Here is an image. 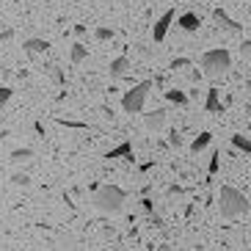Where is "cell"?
I'll use <instances>...</instances> for the list:
<instances>
[{
	"mask_svg": "<svg viewBox=\"0 0 251 251\" xmlns=\"http://www.w3.org/2000/svg\"><path fill=\"white\" fill-rule=\"evenodd\" d=\"M218 210H221L224 218L246 215L249 213V199L237 188H232V185H221V191H218Z\"/></svg>",
	"mask_w": 251,
	"mask_h": 251,
	"instance_id": "obj_1",
	"label": "cell"
},
{
	"mask_svg": "<svg viewBox=\"0 0 251 251\" xmlns=\"http://www.w3.org/2000/svg\"><path fill=\"white\" fill-rule=\"evenodd\" d=\"M201 72L210 77V80H218V77H224V75L232 69V55H229V50H224V47H215V50H207L204 55H201Z\"/></svg>",
	"mask_w": 251,
	"mask_h": 251,
	"instance_id": "obj_2",
	"label": "cell"
},
{
	"mask_svg": "<svg viewBox=\"0 0 251 251\" xmlns=\"http://www.w3.org/2000/svg\"><path fill=\"white\" fill-rule=\"evenodd\" d=\"M94 207L100 213H119L127 201V193L119 188V185H100L94 191Z\"/></svg>",
	"mask_w": 251,
	"mask_h": 251,
	"instance_id": "obj_3",
	"label": "cell"
},
{
	"mask_svg": "<svg viewBox=\"0 0 251 251\" xmlns=\"http://www.w3.org/2000/svg\"><path fill=\"white\" fill-rule=\"evenodd\" d=\"M149 91H152V80L135 83L133 89L125 91V97H122V111H125V113H141L144 108H147Z\"/></svg>",
	"mask_w": 251,
	"mask_h": 251,
	"instance_id": "obj_4",
	"label": "cell"
},
{
	"mask_svg": "<svg viewBox=\"0 0 251 251\" xmlns=\"http://www.w3.org/2000/svg\"><path fill=\"white\" fill-rule=\"evenodd\" d=\"M213 23L218 25V28L229 30V33H240V30H243V25L226 14V8H215V11H213Z\"/></svg>",
	"mask_w": 251,
	"mask_h": 251,
	"instance_id": "obj_5",
	"label": "cell"
},
{
	"mask_svg": "<svg viewBox=\"0 0 251 251\" xmlns=\"http://www.w3.org/2000/svg\"><path fill=\"white\" fill-rule=\"evenodd\" d=\"M171 23H174V11L169 8V11H166L155 25H152V42H163L166 33H169V28H171Z\"/></svg>",
	"mask_w": 251,
	"mask_h": 251,
	"instance_id": "obj_6",
	"label": "cell"
},
{
	"mask_svg": "<svg viewBox=\"0 0 251 251\" xmlns=\"http://www.w3.org/2000/svg\"><path fill=\"white\" fill-rule=\"evenodd\" d=\"M166 108H155L152 113H144V125H147V130H152V133H157V130H163V125H166Z\"/></svg>",
	"mask_w": 251,
	"mask_h": 251,
	"instance_id": "obj_7",
	"label": "cell"
},
{
	"mask_svg": "<svg viewBox=\"0 0 251 251\" xmlns=\"http://www.w3.org/2000/svg\"><path fill=\"white\" fill-rule=\"evenodd\" d=\"M204 111H207V113H221V111H224V105H221V91H218V89H207Z\"/></svg>",
	"mask_w": 251,
	"mask_h": 251,
	"instance_id": "obj_8",
	"label": "cell"
},
{
	"mask_svg": "<svg viewBox=\"0 0 251 251\" xmlns=\"http://www.w3.org/2000/svg\"><path fill=\"white\" fill-rule=\"evenodd\" d=\"M108 160H122V157H133V141H122L113 149H108Z\"/></svg>",
	"mask_w": 251,
	"mask_h": 251,
	"instance_id": "obj_9",
	"label": "cell"
},
{
	"mask_svg": "<svg viewBox=\"0 0 251 251\" xmlns=\"http://www.w3.org/2000/svg\"><path fill=\"white\" fill-rule=\"evenodd\" d=\"M177 25L185 30V33H193V30H199L201 20H199V14H193V11H185V14L177 20Z\"/></svg>",
	"mask_w": 251,
	"mask_h": 251,
	"instance_id": "obj_10",
	"label": "cell"
},
{
	"mask_svg": "<svg viewBox=\"0 0 251 251\" xmlns=\"http://www.w3.org/2000/svg\"><path fill=\"white\" fill-rule=\"evenodd\" d=\"M130 67H133V64H130V58H127V55H119V58H113L111 61V77H125L127 72H130Z\"/></svg>",
	"mask_w": 251,
	"mask_h": 251,
	"instance_id": "obj_11",
	"label": "cell"
},
{
	"mask_svg": "<svg viewBox=\"0 0 251 251\" xmlns=\"http://www.w3.org/2000/svg\"><path fill=\"white\" fill-rule=\"evenodd\" d=\"M210 141H213V133H199L196 138L191 141V155H199V152H204L207 147H210Z\"/></svg>",
	"mask_w": 251,
	"mask_h": 251,
	"instance_id": "obj_12",
	"label": "cell"
},
{
	"mask_svg": "<svg viewBox=\"0 0 251 251\" xmlns=\"http://www.w3.org/2000/svg\"><path fill=\"white\" fill-rule=\"evenodd\" d=\"M47 47H50L47 39H25V42H23V50L25 52H47Z\"/></svg>",
	"mask_w": 251,
	"mask_h": 251,
	"instance_id": "obj_13",
	"label": "cell"
},
{
	"mask_svg": "<svg viewBox=\"0 0 251 251\" xmlns=\"http://www.w3.org/2000/svg\"><path fill=\"white\" fill-rule=\"evenodd\" d=\"M166 100H169L171 105H179V108H185V105L191 102V97L185 94V91H179V89H169L166 91Z\"/></svg>",
	"mask_w": 251,
	"mask_h": 251,
	"instance_id": "obj_14",
	"label": "cell"
},
{
	"mask_svg": "<svg viewBox=\"0 0 251 251\" xmlns=\"http://www.w3.org/2000/svg\"><path fill=\"white\" fill-rule=\"evenodd\" d=\"M86 55H89V47L86 45H72V50H69V58H72V64H83L86 61Z\"/></svg>",
	"mask_w": 251,
	"mask_h": 251,
	"instance_id": "obj_15",
	"label": "cell"
},
{
	"mask_svg": "<svg viewBox=\"0 0 251 251\" xmlns=\"http://www.w3.org/2000/svg\"><path fill=\"white\" fill-rule=\"evenodd\" d=\"M232 147H235V149H240V152H246V155H251V138H246L243 133L232 135Z\"/></svg>",
	"mask_w": 251,
	"mask_h": 251,
	"instance_id": "obj_16",
	"label": "cell"
},
{
	"mask_svg": "<svg viewBox=\"0 0 251 251\" xmlns=\"http://www.w3.org/2000/svg\"><path fill=\"white\" fill-rule=\"evenodd\" d=\"M30 157H33V149H30V147H23V149H14V152H11V160H14V163L30 160Z\"/></svg>",
	"mask_w": 251,
	"mask_h": 251,
	"instance_id": "obj_17",
	"label": "cell"
},
{
	"mask_svg": "<svg viewBox=\"0 0 251 251\" xmlns=\"http://www.w3.org/2000/svg\"><path fill=\"white\" fill-rule=\"evenodd\" d=\"M218 166H221V152H213V157H210V163H207V171H210V177H213L215 171H218Z\"/></svg>",
	"mask_w": 251,
	"mask_h": 251,
	"instance_id": "obj_18",
	"label": "cell"
},
{
	"mask_svg": "<svg viewBox=\"0 0 251 251\" xmlns=\"http://www.w3.org/2000/svg\"><path fill=\"white\" fill-rule=\"evenodd\" d=\"M11 94H14V89H8V86H0V111H3V108L8 105Z\"/></svg>",
	"mask_w": 251,
	"mask_h": 251,
	"instance_id": "obj_19",
	"label": "cell"
},
{
	"mask_svg": "<svg viewBox=\"0 0 251 251\" xmlns=\"http://www.w3.org/2000/svg\"><path fill=\"white\" fill-rule=\"evenodd\" d=\"M94 36L100 39V42H111V39H113V30H111V28H97Z\"/></svg>",
	"mask_w": 251,
	"mask_h": 251,
	"instance_id": "obj_20",
	"label": "cell"
},
{
	"mask_svg": "<svg viewBox=\"0 0 251 251\" xmlns=\"http://www.w3.org/2000/svg\"><path fill=\"white\" fill-rule=\"evenodd\" d=\"M185 67H191V58H174L169 64V69H174V72H177V69H185Z\"/></svg>",
	"mask_w": 251,
	"mask_h": 251,
	"instance_id": "obj_21",
	"label": "cell"
},
{
	"mask_svg": "<svg viewBox=\"0 0 251 251\" xmlns=\"http://www.w3.org/2000/svg\"><path fill=\"white\" fill-rule=\"evenodd\" d=\"M11 182H14V185H23V188H28V185H30V177H28V174H14V177H11Z\"/></svg>",
	"mask_w": 251,
	"mask_h": 251,
	"instance_id": "obj_22",
	"label": "cell"
},
{
	"mask_svg": "<svg viewBox=\"0 0 251 251\" xmlns=\"http://www.w3.org/2000/svg\"><path fill=\"white\" fill-rule=\"evenodd\" d=\"M240 55H243V58H251V39H246L243 45H240Z\"/></svg>",
	"mask_w": 251,
	"mask_h": 251,
	"instance_id": "obj_23",
	"label": "cell"
},
{
	"mask_svg": "<svg viewBox=\"0 0 251 251\" xmlns=\"http://www.w3.org/2000/svg\"><path fill=\"white\" fill-rule=\"evenodd\" d=\"M141 207H144V213H155V204H152V199H141Z\"/></svg>",
	"mask_w": 251,
	"mask_h": 251,
	"instance_id": "obj_24",
	"label": "cell"
},
{
	"mask_svg": "<svg viewBox=\"0 0 251 251\" xmlns=\"http://www.w3.org/2000/svg\"><path fill=\"white\" fill-rule=\"evenodd\" d=\"M8 39H14V30H3L0 33V42H8Z\"/></svg>",
	"mask_w": 251,
	"mask_h": 251,
	"instance_id": "obj_25",
	"label": "cell"
},
{
	"mask_svg": "<svg viewBox=\"0 0 251 251\" xmlns=\"http://www.w3.org/2000/svg\"><path fill=\"white\" fill-rule=\"evenodd\" d=\"M169 144H171V147H179V135L174 133V135H171V138H169Z\"/></svg>",
	"mask_w": 251,
	"mask_h": 251,
	"instance_id": "obj_26",
	"label": "cell"
},
{
	"mask_svg": "<svg viewBox=\"0 0 251 251\" xmlns=\"http://www.w3.org/2000/svg\"><path fill=\"white\" fill-rule=\"evenodd\" d=\"M157 251H171V246H157Z\"/></svg>",
	"mask_w": 251,
	"mask_h": 251,
	"instance_id": "obj_27",
	"label": "cell"
},
{
	"mask_svg": "<svg viewBox=\"0 0 251 251\" xmlns=\"http://www.w3.org/2000/svg\"><path fill=\"white\" fill-rule=\"evenodd\" d=\"M243 86H246V89H249V91H251V80H246V83H243Z\"/></svg>",
	"mask_w": 251,
	"mask_h": 251,
	"instance_id": "obj_28",
	"label": "cell"
},
{
	"mask_svg": "<svg viewBox=\"0 0 251 251\" xmlns=\"http://www.w3.org/2000/svg\"><path fill=\"white\" fill-rule=\"evenodd\" d=\"M0 67H3V58H0Z\"/></svg>",
	"mask_w": 251,
	"mask_h": 251,
	"instance_id": "obj_29",
	"label": "cell"
},
{
	"mask_svg": "<svg viewBox=\"0 0 251 251\" xmlns=\"http://www.w3.org/2000/svg\"><path fill=\"white\" fill-rule=\"evenodd\" d=\"M249 130H251V127H249Z\"/></svg>",
	"mask_w": 251,
	"mask_h": 251,
	"instance_id": "obj_30",
	"label": "cell"
}]
</instances>
